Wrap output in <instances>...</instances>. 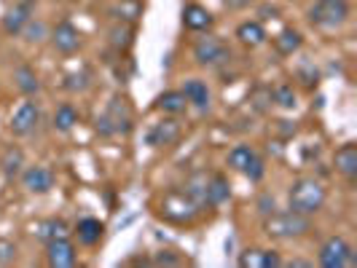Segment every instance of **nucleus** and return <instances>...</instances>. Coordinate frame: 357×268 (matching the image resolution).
Here are the masks:
<instances>
[{"mask_svg": "<svg viewBox=\"0 0 357 268\" xmlns=\"http://www.w3.org/2000/svg\"><path fill=\"white\" fill-rule=\"evenodd\" d=\"M328 201V191L322 185L320 180L314 178H298L293 180L290 191H287V204L293 212H301V214H317L325 207Z\"/></svg>", "mask_w": 357, "mask_h": 268, "instance_id": "nucleus-1", "label": "nucleus"}, {"mask_svg": "<svg viewBox=\"0 0 357 268\" xmlns=\"http://www.w3.org/2000/svg\"><path fill=\"white\" fill-rule=\"evenodd\" d=\"M17 244L14 242H8V239H0V263L3 266H8V263H14L17 260Z\"/></svg>", "mask_w": 357, "mask_h": 268, "instance_id": "nucleus-34", "label": "nucleus"}, {"mask_svg": "<svg viewBox=\"0 0 357 268\" xmlns=\"http://www.w3.org/2000/svg\"><path fill=\"white\" fill-rule=\"evenodd\" d=\"M38 121H40V107H38V102L27 100V102H22V105L11 113L8 129H11L14 137H27V134L36 132Z\"/></svg>", "mask_w": 357, "mask_h": 268, "instance_id": "nucleus-7", "label": "nucleus"}, {"mask_svg": "<svg viewBox=\"0 0 357 268\" xmlns=\"http://www.w3.org/2000/svg\"><path fill=\"white\" fill-rule=\"evenodd\" d=\"M14 86H17L24 97H36L38 91H40V81H38L36 70H33L30 65H19L17 70H14Z\"/></svg>", "mask_w": 357, "mask_h": 268, "instance_id": "nucleus-26", "label": "nucleus"}, {"mask_svg": "<svg viewBox=\"0 0 357 268\" xmlns=\"http://www.w3.org/2000/svg\"><path fill=\"white\" fill-rule=\"evenodd\" d=\"M231 198V185L223 175H210L207 178V207H220Z\"/></svg>", "mask_w": 357, "mask_h": 268, "instance_id": "nucleus-22", "label": "nucleus"}, {"mask_svg": "<svg viewBox=\"0 0 357 268\" xmlns=\"http://www.w3.org/2000/svg\"><path fill=\"white\" fill-rule=\"evenodd\" d=\"M183 97H185V102L188 105H194L197 110H210V102H213V94H210V86L204 84V81H199V78H188V81H183Z\"/></svg>", "mask_w": 357, "mask_h": 268, "instance_id": "nucleus-15", "label": "nucleus"}, {"mask_svg": "<svg viewBox=\"0 0 357 268\" xmlns=\"http://www.w3.org/2000/svg\"><path fill=\"white\" fill-rule=\"evenodd\" d=\"M22 185H24V191L27 194H36V196H43V194H49L54 188V172L49 166H43V164H36V166H27V169H22Z\"/></svg>", "mask_w": 357, "mask_h": 268, "instance_id": "nucleus-9", "label": "nucleus"}, {"mask_svg": "<svg viewBox=\"0 0 357 268\" xmlns=\"http://www.w3.org/2000/svg\"><path fill=\"white\" fill-rule=\"evenodd\" d=\"M277 14H280L277 8H261V17L264 19H277Z\"/></svg>", "mask_w": 357, "mask_h": 268, "instance_id": "nucleus-39", "label": "nucleus"}, {"mask_svg": "<svg viewBox=\"0 0 357 268\" xmlns=\"http://www.w3.org/2000/svg\"><path fill=\"white\" fill-rule=\"evenodd\" d=\"M194 59L202 68H223L226 62H231V49L215 36L199 38L194 43Z\"/></svg>", "mask_w": 357, "mask_h": 268, "instance_id": "nucleus-6", "label": "nucleus"}, {"mask_svg": "<svg viewBox=\"0 0 357 268\" xmlns=\"http://www.w3.org/2000/svg\"><path fill=\"white\" fill-rule=\"evenodd\" d=\"M73 233H75L78 244H84V247H97V244L102 242V236H105V223L97 220V217H84V220L75 223Z\"/></svg>", "mask_w": 357, "mask_h": 268, "instance_id": "nucleus-14", "label": "nucleus"}, {"mask_svg": "<svg viewBox=\"0 0 357 268\" xmlns=\"http://www.w3.org/2000/svg\"><path fill=\"white\" fill-rule=\"evenodd\" d=\"M52 43L59 54H75L81 49L84 38H81V30L73 22H59L52 30Z\"/></svg>", "mask_w": 357, "mask_h": 268, "instance_id": "nucleus-12", "label": "nucleus"}, {"mask_svg": "<svg viewBox=\"0 0 357 268\" xmlns=\"http://www.w3.org/2000/svg\"><path fill=\"white\" fill-rule=\"evenodd\" d=\"M46 263L52 268H73L78 263V247L68 239L46 242Z\"/></svg>", "mask_w": 357, "mask_h": 268, "instance_id": "nucleus-10", "label": "nucleus"}, {"mask_svg": "<svg viewBox=\"0 0 357 268\" xmlns=\"http://www.w3.org/2000/svg\"><path fill=\"white\" fill-rule=\"evenodd\" d=\"M215 24V17L199 3H185L183 6V27L191 33H204Z\"/></svg>", "mask_w": 357, "mask_h": 268, "instance_id": "nucleus-13", "label": "nucleus"}, {"mask_svg": "<svg viewBox=\"0 0 357 268\" xmlns=\"http://www.w3.org/2000/svg\"><path fill=\"white\" fill-rule=\"evenodd\" d=\"M207 178H210L207 172H194L191 178L185 180V185H183V194L191 198L199 210L207 207Z\"/></svg>", "mask_w": 357, "mask_h": 268, "instance_id": "nucleus-20", "label": "nucleus"}, {"mask_svg": "<svg viewBox=\"0 0 357 268\" xmlns=\"http://www.w3.org/2000/svg\"><path fill=\"white\" fill-rule=\"evenodd\" d=\"M333 166L344 180H352L357 178V145L355 143H344L341 148H336L333 153Z\"/></svg>", "mask_w": 357, "mask_h": 268, "instance_id": "nucleus-16", "label": "nucleus"}, {"mask_svg": "<svg viewBox=\"0 0 357 268\" xmlns=\"http://www.w3.org/2000/svg\"><path fill=\"white\" fill-rule=\"evenodd\" d=\"M252 0H223V6L229 8V11H242V8H248Z\"/></svg>", "mask_w": 357, "mask_h": 268, "instance_id": "nucleus-38", "label": "nucleus"}, {"mask_svg": "<svg viewBox=\"0 0 357 268\" xmlns=\"http://www.w3.org/2000/svg\"><path fill=\"white\" fill-rule=\"evenodd\" d=\"M24 169V150L19 145H8L0 153V175L6 180H17Z\"/></svg>", "mask_w": 357, "mask_h": 268, "instance_id": "nucleus-17", "label": "nucleus"}, {"mask_svg": "<svg viewBox=\"0 0 357 268\" xmlns=\"http://www.w3.org/2000/svg\"><path fill=\"white\" fill-rule=\"evenodd\" d=\"M153 107L161 110L164 116H183V113L188 110V102H185V97H183V91L180 89H169L156 97Z\"/></svg>", "mask_w": 357, "mask_h": 268, "instance_id": "nucleus-19", "label": "nucleus"}, {"mask_svg": "<svg viewBox=\"0 0 357 268\" xmlns=\"http://www.w3.org/2000/svg\"><path fill=\"white\" fill-rule=\"evenodd\" d=\"M322 268H347V266H357V255L355 250L349 247V242L344 236H328L322 242L320 255H317Z\"/></svg>", "mask_w": 357, "mask_h": 268, "instance_id": "nucleus-5", "label": "nucleus"}, {"mask_svg": "<svg viewBox=\"0 0 357 268\" xmlns=\"http://www.w3.org/2000/svg\"><path fill=\"white\" fill-rule=\"evenodd\" d=\"M280 266H282V258H280V252L264 250V258H261V268H280Z\"/></svg>", "mask_w": 357, "mask_h": 268, "instance_id": "nucleus-36", "label": "nucleus"}, {"mask_svg": "<svg viewBox=\"0 0 357 268\" xmlns=\"http://www.w3.org/2000/svg\"><path fill=\"white\" fill-rule=\"evenodd\" d=\"M132 40H135V27H132V24L121 22V24H116V27H110V43H113L119 52H121V49H129Z\"/></svg>", "mask_w": 357, "mask_h": 268, "instance_id": "nucleus-28", "label": "nucleus"}, {"mask_svg": "<svg viewBox=\"0 0 357 268\" xmlns=\"http://www.w3.org/2000/svg\"><path fill=\"white\" fill-rule=\"evenodd\" d=\"M258 210H261V214H264V217H268V214L277 210V207H274V198H271V196H264L261 201H258Z\"/></svg>", "mask_w": 357, "mask_h": 268, "instance_id": "nucleus-37", "label": "nucleus"}, {"mask_svg": "<svg viewBox=\"0 0 357 268\" xmlns=\"http://www.w3.org/2000/svg\"><path fill=\"white\" fill-rule=\"evenodd\" d=\"M349 19V0H314L309 6V22L322 30H336Z\"/></svg>", "mask_w": 357, "mask_h": 268, "instance_id": "nucleus-4", "label": "nucleus"}, {"mask_svg": "<svg viewBox=\"0 0 357 268\" xmlns=\"http://www.w3.org/2000/svg\"><path fill=\"white\" fill-rule=\"evenodd\" d=\"M264 228L271 239H301L306 233H312V220L309 214L293 212V210H285V212H274L264 217Z\"/></svg>", "mask_w": 357, "mask_h": 268, "instance_id": "nucleus-2", "label": "nucleus"}, {"mask_svg": "<svg viewBox=\"0 0 357 268\" xmlns=\"http://www.w3.org/2000/svg\"><path fill=\"white\" fill-rule=\"evenodd\" d=\"M287 266L290 268H309V266H314V263H309V260H290Z\"/></svg>", "mask_w": 357, "mask_h": 268, "instance_id": "nucleus-40", "label": "nucleus"}, {"mask_svg": "<svg viewBox=\"0 0 357 268\" xmlns=\"http://www.w3.org/2000/svg\"><path fill=\"white\" fill-rule=\"evenodd\" d=\"M180 137H183V124H180L175 116H167V118H161L159 124L151 126L148 145L151 148H172Z\"/></svg>", "mask_w": 357, "mask_h": 268, "instance_id": "nucleus-8", "label": "nucleus"}, {"mask_svg": "<svg viewBox=\"0 0 357 268\" xmlns=\"http://www.w3.org/2000/svg\"><path fill=\"white\" fill-rule=\"evenodd\" d=\"M271 43H274V49H277L280 56H293V54L304 46V36H301L298 30L287 27V30H282V33H277Z\"/></svg>", "mask_w": 357, "mask_h": 268, "instance_id": "nucleus-24", "label": "nucleus"}, {"mask_svg": "<svg viewBox=\"0 0 357 268\" xmlns=\"http://www.w3.org/2000/svg\"><path fill=\"white\" fill-rule=\"evenodd\" d=\"M271 102L280 105L282 110H293V107L298 105V97H296V91H293L290 84H282V86H277V89L271 91Z\"/></svg>", "mask_w": 357, "mask_h": 268, "instance_id": "nucleus-29", "label": "nucleus"}, {"mask_svg": "<svg viewBox=\"0 0 357 268\" xmlns=\"http://www.w3.org/2000/svg\"><path fill=\"white\" fill-rule=\"evenodd\" d=\"M33 8H36V0H22V3H14V6L6 11L3 22H0L3 33H6V36H22L24 24L33 19Z\"/></svg>", "mask_w": 357, "mask_h": 268, "instance_id": "nucleus-11", "label": "nucleus"}, {"mask_svg": "<svg viewBox=\"0 0 357 268\" xmlns=\"http://www.w3.org/2000/svg\"><path fill=\"white\" fill-rule=\"evenodd\" d=\"M132 126H135V113H132L129 102L121 97H113L107 102L105 113L97 118L94 129L100 137H116V134H129Z\"/></svg>", "mask_w": 357, "mask_h": 268, "instance_id": "nucleus-3", "label": "nucleus"}, {"mask_svg": "<svg viewBox=\"0 0 357 268\" xmlns=\"http://www.w3.org/2000/svg\"><path fill=\"white\" fill-rule=\"evenodd\" d=\"M255 156H258V153L252 150L250 145H236L234 150H229L226 164H229V169H234V172H245V166H248Z\"/></svg>", "mask_w": 357, "mask_h": 268, "instance_id": "nucleus-27", "label": "nucleus"}, {"mask_svg": "<svg viewBox=\"0 0 357 268\" xmlns=\"http://www.w3.org/2000/svg\"><path fill=\"white\" fill-rule=\"evenodd\" d=\"M236 40L242 46H248V49H258V46L266 43V30H264V24L258 19H248V22H242L236 27Z\"/></svg>", "mask_w": 357, "mask_h": 268, "instance_id": "nucleus-18", "label": "nucleus"}, {"mask_svg": "<svg viewBox=\"0 0 357 268\" xmlns=\"http://www.w3.org/2000/svg\"><path fill=\"white\" fill-rule=\"evenodd\" d=\"M153 263H156V266H180V263H183V260H180L178 255H175V252H169V250H161L159 255H156V258H153Z\"/></svg>", "mask_w": 357, "mask_h": 268, "instance_id": "nucleus-35", "label": "nucleus"}, {"mask_svg": "<svg viewBox=\"0 0 357 268\" xmlns=\"http://www.w3.org/2000/svg\"><path fill=\"white\" fill-rule=\"evenodd\" d=\"M261 258H264V250H255V247H252V250L242 252L236 263L242 268H261Z\"/></svg>", "mask_w": 357, "mask_h": 268, "instance_id": "nucleus-33", "label": "nucleus"}, {"mask_svg": "<svg viewBox=\"0 0 357 268\" xmlns=\"http://www.w3.org/2000/svg\"><path fill=\"white\" fill-rule=\"evenodd\" d=\"M242 175L250 180V182H261V180H264V175H266V161L261 159V156H255V159L245 166V172H242Z\"/></svg>", "mask_w": 357, "mask_h": 268, "instance_id": "nucleus-31", "label": "nucleus"}, {"mask_svg": "<svg viewBox=\"0 0 357 268\" xmlns=\"http://www.w3.org/2000/svg\"><path fill=\"white\" fill-rule=\"evenodd\" d=\"M91 86L89 81V72H70L68 78H65V89L68 91H86Z\"/></svg>", "mask_w": 357, "mask_h": 268, "instance_id": "nucleus-30", "label": "nucleus"}, {"mask_svg": "<svg viewBox=\"0 0 357 268\" xmlns=\"http://www.w3.org/2000/svg\"><path fill=\"white\" fill-rule=\"evenodd\" d=\"M70 226L59 217H52V220H43L40 226L36 228V236L46 244V242H54V239H68L70 236Z\"/></svg>", "mask_w": 357, "mask_h": 268, "instance_id": "nucleus-25", "label": "nucleus"}, {"mask_svg": "<svg viewBox=\"0 0 357 268\" xmlns=\"http://www.w3.org/2000/svg\"><path fill=\"white\" fill-rule=\"evenodd\" d=\"M107 14L113 19H119V22L135 24L137 19L143 17V3H140V0H116V3L107 8Z\"/></svg>", "mask_w": 357, "mask_h": 268, "instance_id": "nucleus-23", "label": "nucleus"}, {"mask_svg": "<svg viewBox=\"0 0 357 268\" xmlns=\"http://www.w3.org/2000/svg\"><path fill=\"white\" fill-rule=\"evenodd\" d=\"M22 36L27 38L30 43H38V40H43V36H46V24H43V22H33V19H30V22L24 24Z\"/></svg>", "mask_w": 357, "mask_h": 268, "instance_id": "nucleus-32", "label": "nucleus"}, {"mask_svg": "<svg viewBox=\"0 0 357 268\" xmlns=\"http://www.w3.org/2000/svg\"><path fill=\"white\" fill-rule=\"evenodd\" d=\"M78 121H81V113L75 110V105H70V102H62V105L54 110L52 126H54V132L68 134V132H73V129L78 126Z\"/></svg>", "mask_w": 357, "mask_h": 268, "instance_id": "nucleus-21", "label": "nucleus"}]
</instances>
